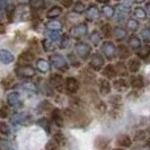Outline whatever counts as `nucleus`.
Instances as JSON below:
<instances>
[{
	"label": "nucleus",
	"instance_id": "15",
	"mask_svg": "<svg viewBox=\"0 0 150 150\" xmlns=\"http://www.w3.org/2000/svg\"><path fill=\"white\" fill-rule=\"evenodd\" d=\"M98 87H99V91L102 95H108L111 93V83H108L106 79H100L98 81Z\"/></svg>",
	"mask_w": 150,
	"mask_h": 150
},
{
	"label": "nucleus",
	"instance_id": "30",
	"mask_svg": "<svg viewBox=\"0 0 150 150\" xmlns=\"http://www.w3.org/2000/svg\"><path fill=\"white\" fill-rule=\"evenodd\" d=\"M134 16L139 19H147V11L143 7H135L134 8Z\"/></svg>",
	"mask_w": 150,
	"mask_h": 150
},
{
	"label": "nucleus",
	"instance_id": "34",
	"mask_svg": "<svg viewBox=\"0 0 150 150\" xmlns=\"http://www.w3.org/2000/svg\"><path fill=\"white\" fill-rule=\"evenodd\" d=\"M102 11H103V15L105 16L106 18H112V17H114V8L108 6V5L104 6L103 9H102Z\"/></svg>",
	"mask_w": 150,
	"mask_h": 150
},
{
	"label": "nucleus",
	"instance_id": "42",
	"mask_svg": "<svg viewBox=\"0 0 150 150\" xmlns=\"http://www.w3.org/2000/svg\"><path fill=\"white\" fill-rule=\"evenodd\" d=\"M28 45H30V51H32L33 53H36L38 51V42L36 38H32L30 41V43H28Z\"/></svg>",
	"mask_w": 150,
	"mask_h": 150
},
{
	"label": "nucleus",
	"instance_id": "2",
	"mask_svg": "<svg viewBox=\"0 0 150 150\" xmlns=\"http://www.w3.org/2000/svg\"><path fill=\"white\" fill-rule=\"evenodd\" d=\"M75 51L78 57H80L81 59H87L90 55L91 49L88 44H86L85 42H78L75 45Z\"/></svg>",
	"mask_w": 150,
	"mask_h": 150
},
{
	"label": "nucleus",
	"instance_id": "35",
	"mask_svg": "<svg viewBox=\"0 0 150 150\" xmlns=\"http://www.w3.org/2000/svg\"><path fill=\"white\" fill-rule=\"evenodd\" d=\"M17 87H18V88H23V89H25V90H28V91H35V90H36V86L33 83H30V81L21 83V85H18Z\"/></svg>",
	"mask_w": 150,
	"mask_h": 150
},
{
	"label": "nucleus",
	"instance_id": "1",
	"mask_svg": "<svg viewBox=\"0 0 150 150\" xmlns=\"http://www.w3.org/2000/svg\"><path fill=\"white\" fill-rule=\"evenodd\" d=\"M50 61L52 62L53 67L57 68L58 70H60V71H66L68 69V62L67 60L61 55L59 53H54L52 54L51 57H50Z\"/></svg>",
	"mask_w": 150,
	"mask_h": 150
},
{
	"label": "nucleus",
	"instance_id": "44",
	"mask_svg": "<svg viewBox=\"0 0 150 150\" xmlns=\"http://www.w3.org/2000/svg\"><path fill=\"white\" fill-rule=\"evenodd\" d=\"M107 142L108 140H106L105 138H98L96 140V147H98L99 149H105L107 147Z\"/></svg>",
	"mask_w": 150,
	"mask_h": 150
},
{
	"label": "nucleus",
	"instance_id": "54",
	"mask_svg": "<svg viewBox=\"0 0 150 150\" xmlns=\"http://www.w3.org/2000/svg\"><path fill=\"white\" fill-rule=\"evenodd\" d=\"M111 103L112 104H116V103H121V96H113L112 98H111Z\"/></svg>",
	"mask_w": 150,
	"mask_h": 150
},
{
	"label": "nucleus",
	"instance_id": "22",
	"mask_svg": "<svg viewBox=\"0 0 150 150\" xmlns=\"http://www.w3.org/2000/svg\"><path fill=\"white\" fill-rule=\"evenodd\" d=\"M62 14V8L59 7V6H53L47 13H46V16H47V18H57V17H59V16Z\"/></svg>",
	"mask_w": 150,
	"mask_h": 150
},
{
	"label": "nucleus",
	"instance_id": "29",
	"mask_svg": "<svg viewBox=\"0 0 150 150\" xmlns=\"http://www.w3.org/2000/svg\"><path fill=\"white\" fill-rule=\"evenodd\" d=\"M89 40H90V42H91L94 45H98L100 42H102V35H100V33H99V32L94 30V32L90 34Z\"/></svg>",
	"mask_w": 150,
	"mask_h": 150
},
{
	"label": "nucleus",
	"instance_id": "33",
	"mask_svg": "<svg viewBox=\"0 0 150 150\" xmlns=\"http://www.w3.org/2000/svg\"><path fill=\"white\" fill-rule=\"evenodd\" d=\"M13 83H14V78H13L11 76L5 77V78L1 80V86H2L5 89H8V88H10Z\"/></svg>",
	"mask_w": 150,
	"mask_h": 150
},
{
	"label": "nucleus",
	"instance_id": "7",
	"mask_svg": "<svg viewBox=\"0 0 150 150\" xmlns=\"http://www.w3.org/2000/svg\"><path fill=\"white\" fill-rule=\"evenodd\" d=\"M89 64L94 70L98 71V70H100L103 68V66H104V58L99 53H94L91 55V58H90Z\"/></svg>",
	"mask_w": 150,
	"mask_h": 150
},
{
	"label": "nucleus",
	"instance_id": "36",
	"mask_svg": "<svg viewBox=\"0 0 150 150\" xmlns=\"http://www.w3.org/2000/svg\"><path fill=\"white\" fill-rule=\"evenodd\" d=\"M131 5H132V2H130V1H123L117 6V8L121 13H128L131 9Z\"/></svg>",
	"mask_w": 150,
	"mask_h": 150
},
{
	"label": "nucleus",
	"instance_id": "10",
	"mask_svg": "<svg viewBox=\"0 0 150 150\" xmlns=\"http://www.w3.org/2000/svg\"><path fill=\"white\" fill-rule=\"evenodd\" d=\"M49 80H50V83L52 85L53 87H55L58 89H60V87L62 88V86H63V77L60 74H53V75H51L50 78H49Z\"/></svg>",
	"mask_w": 150,
	"mask_h": 150
},
{
	"label": "nucleus",
	"instance_id": "46",
	"mask_svg": "<svg viewBox=\"0 0 150 150\" xmlns=\"http://www.w3.org/2000/svg\"><path fill=\"white\" fill-rule=\"evenodd\" d=\"M141 36H142V40H144L147 43L149 42V40H150V30H149V27H144L142 30H141Z\"/></svg>",
	"mask_w": 150,
	"mask_h": 150
},
{
	"label": "nucleus",
	"instance_id": "23",
	"mask_svg": "<svg viewBox=\"0 0 150 150\" xmlns=\"http://www.w3.org/2000/svg\"><path fill=\"white\" fill-rule=\"evenodd\" d=\"M113 35H114V38H116V40H124V38H127V30H124V28H122V27H115L114 30H113Z\"/></svg>",
	"mask_w": 150,
	"mask_h": 150
},
{
	"label": "nucleus",
	"instance_id": "3",
	"mask_svg": "<svg viewBox=\"0 0 150 150\" xmlns=\"http://www.w3.org/2000/svg\"><path fill=\"white\" fill-rule=\"evenodd\" d=\"M15 71L17 76H19L22 78H32L35 75V70L32 66H21V64H18L15 68Z\"/></svg>",
	"mask_w": 150,
	"mask_h": 150
},
{
	"label": "nucleus",
	"instance_id": "27",
	"mask_svg": "<svg viewBox=\"0 0 150 150\" xmlns=\"http://www.w3.org/2000/svg\"><path fill=\"white\" fill-rule=\"evenodd\" d=\"M46 27L49 30H52V32H57L62 28V24L58 21H50V22L46 24Z\"/></svg>",
	"mask_w": 150,
	"mask_h": 150
},
{
	"label": "nucleus",
	"instance_id": "16",
	"mask_svg": "<svg viewBox=\"0 0 150 150\" xmlns=\"http://www.w3.org/2000/svg\"><path fill=\"white\" fill-rule=\"evenodd\" d=\"M98 16H99V9H98L97 6L95 4L89 5L88 8H87V17L93 21V19L98 18Z\"/></svg>",
	"mask_w": 150,
	"mask_h": 150
},
{
	"label": "nucleus",
	"instance_id": "52",
	"mask_svg": "<svg viewBox=\"0 0 150 150\" xmlns=\"http://www.w3.org/2000/svg\"><path fill=\"white\" fill-rule=\"evenodd\" d=\"M41 106L43 107L42 110L43 111H47V110H52V105H51V103L50 102H47V100H44L42 104H41Z\"/></svg>",
	"mask_w": 150,
	"mask_h": 150
},
{
	"label": "nucleus",
	"instance_id": "31",
	"mask_svg": "<svg viewBox=\"0 0 150 150\" xmlns=\"http://www.w3.org/2000/svg\"><path fill=\"white\" fill-rule=\"evenodd\" d=\"M38 124L41 127V128L44 129L47 133L51 132V123H50V121L47 120V119H44V117L40 119V120L38 121Z\"/></svg>",
	"mask_w": 150,
	"mask_h": 150
},
{
	"label": "nucleus",
	"instance_id": "6",
	"mask_svg": "<svg viewBox=\"0 0 150 150\" xmlns=\"http://www.w3.org/2000/svg\"><path fill=\"white\" fill-rule=\"evenodd\" d=\"M64 87L70 93V94H76L78 90H79V87H80V83L79 81L74 78V77H68L64 81Z\"/></svg>",
	"mask_w": 150,
	"mask_h": 150
},
{
	"label": "nucleus",
	"instance_id": "38",
	"mask_svg": "<svg viewBox=\"0 0 150 150\" xmlns=\"http://www.w3.org/2000/svg\"><path fill=\"white\" fill-rule=\"evenodd\" d=\"M127 27H128L130 30L135 32V30L139 28V23H138V21L133 19V18H130L128 22H127Z\"/></svg>",
	"mask_w": 150,
	"mask_h": 150
},
{
	"label": "nucleus",
	"instance_id": "9",
	"mask_svg": "<svg viewBox=\"0 0 150 150\" xmlns=\"http://www.w3.org/2000/svg\"><path fill=\"white\" fill-rule=\"evenodd\" d=\"M14 55H13V53L10 52V51H8L6 49H2V50H0V61H1V63H4V64H10L13 61H14Z\"/></svg>",
	"mask_w": 150,
	"mask_h": 150
},
{
	"label": "nucleus",
	"instance_id": "17",
	"mask_svg": "<svg viewBox=\"0 0 150 150\" xmlns=\"http://www.w3.org/2000/svg\"><path fill=\"white\" fill-rule=\"evenodd\" d=\"M103 76L106 77V78H110V79H113L115 78L117 74H116V70H115V67L113 64H107L104 69H103Z\"/></svg>",
	"mask_w": 150,
	"mask_h": 150
},
{
	"label": "nucleus",
	"instance_id": "50",
	"mask_svg": "<svg viewBox=\"0 0 150 150\" xmlns=\"http://www.w3.org/2000/svg\"><path fill=\"white\" fill-rule=\"evenodd\" d=\"M32 6L33 8L35 9V10H38V9H43V7L45 6L44 1H34L33 4H32Z\"/></svg>",
	"mask_w": 150,
	"mask_h": 150
},
{
	"label": "nucleus",
	"instance_id": "51",
	"mask_svg": "<svg viewBox=\"0 0 150 150\" xmlns=\"http://www.w3.org/2000/svg\"><path fill=\"white\" fill-rule=\"evenodd\" d=\"M148 54H149V49H148V46H146L144 49H142L140 52L138 53V55H139L140 58H142V59H146V58L148 57Z\"/></svg>",
	"mask_w": 150,
	"mask_h": 150
},
{
	"label": "nucleus",
	"instance_id": "20",
	"mask_svg": "<svg viewBox=\"0 0 150 150\" xmlns=\"http://www.w3.org/2000/svg\"><path fill=\"white\" fill-rule=\"evenodd\" d=\"M36 68H38V70L40 72L46 74V72L50 70V63L46 60H44V59H40V60H38V62H36Z\"/></svg>",
	"mask_w": 150,
	"mask_h": 150
},
{
	"label": "nucleus",
	"instance_id": "47",
	"mask_svg": "<svg viewBox=\"0 0 150 150\" xmlns=\"http://www.w3.org/2000/svg\"><path fill=\"white\" fill-rule=\"evenodd\" d=\"M144 138H146V132L143 130H138L135 132V135H134L135 141H142V140H144Z\"/></svg>",
	"mask_w": 150,
	"mask_h": 150
},
{
	"label": "nucleus",
	"instance_id": "41",
	"mask_svg": "<svg viewBox=\"0 0 150 150\" xmlns=\"http://www.w3.org/2000/svg\"><path fill=\"white\" fill-rule=\"evenodd\" d=\"M15 13H16V9L13 5L7 6V8H6V16H7V18L9 19V21H13Z\"/></svg>",
	"mask_w": 150,
	"mask_h": 150
},
{
	"label": "nucleus",
	"instance_id": "55",
	"mask_svg": "<svg viewBox=\"0 0 150 150\" xmlns=\"http://www.w3.org/2000/svg\"><path fill=\"white\" fill-rule=\"evenodd\" d=\"M72 1H61V6L66 8H70V6H72Z\"/></svg>",
	"mask_w": 150,
	"mask_h": 150
},
{
	"label": "nucleus",
	"instance_id": "21",
	"mask_svg": "<svg viewBox=\"0 0 150 150\" xmlns=\"http://www.w3.org/2000/svg\"><path fill=\"white\" fill-rule=\"evenodd\" d=\"M19 102H21V95H19L18 93H16V91L10 93V94L7 96V103L10 106L17 105Z\"/></svg>",
	"mask_w": 150,
	"mask_h": 150
},
{
	"label": "nucleus",
	"instance_id": "56",
	"mask_svg": "<svg viewBox=\"0 0 150 150\" xmlns=\"http://www.w3.org/2000/svg\"><path fill=\"white\" fill-rule=\"evenodd\" d=\"M1 33H5V28H4L2 26H0V34H1Z\"/></svg>",
	"mask_w": 150,
	"mask_h": 150
},
{
	"label": "nucleus",
	"instance_id": "48",
	"mask_svg": "<svg viewBox=\"0 0 150 150\" xmlns=\"http://www.w3.org/2000/svg\"><path fill=\"white\" fill-rule=\"evenodd\" d=\"M8 114H9V108H8V106L2 105L0 107V117H1V119H6L8 116Z\"/></svg>",
	"mask_w": 150,
	"mask_h": 150
},
{
	"label": "nucleus",
	"instance_id": "8",
	"mask_svg": "<svg viewBox=\"0 0 150 150\" xmlns=\"http://www.w3.org/2000/svg\"><path fill=\"white\" fill-rule=\"evenodd\" d=\"M102 52L105 54L107 59H113L115 57V45L110 41L104 42L102 45Z\"/></svg>",
	"mask_w": 150,
	"mask_h": 150
},
{
	"label": "nucleus",
	"instance_id": "49",
	"mask_svg": "<svg viewBox=\"0 0 150 150\" xmlns=\"http://www.w3.org/2000/svg\"><path fill=\"white\" fill-rule=\"evenodd\" d=\"M46 150H60V147L53 141H50V142L46 143V147H45Z\"/></svg>",
	"mask_w": 150,
	"mask_h": 150
},
{
	"label": "nucleus",
	"instance_id": "40",
	"mask_svg": "<svg viewBox=\"0 0 150 150\" xmlns=\"http://www.w3.org/2000/svg\"><path fill=\"white\" fill-rule=\"evenodd\" d=\"M45 35L47 36V40H50V41H58L59 38H60V35H59V33L58 32H52V30H47L46 33H45Z\"/></svg>",
	"mask_w": 150,
	"mask_h": 150
},
{
	"label": "nucleus",
	"instance_id": "13",
	"mask_svg": "<svg viewBox=\"0 0 150 150\" xmlns=\"http://www.w3.org/2000/svg\"><path fill=\"white\" fill-rule=\"evenodd\" d=\"M52 121L58 125V127H63V116H62V113L59 108H54L52 111Z\"/></svg>",
	"mask_w": 150,
	"mask_h": 150
},
{
	"label": "nucleus",
	"instance_id": "4",
	"mask_svg": "<svg viewBox=\"0 0 150 150\" xmlns=\"http://www.w3.org/2000/svg\"><path fill=\"white\" fill-rule=\"evenodd\" d=\"M35 60V53H33L30 50L23 51L18 58V64L21 66H30V63H32Z\"/></svg>",
	"mask_w": 150,
	"mask_h": 150
},
{
	"label": "nucleus",
	"instance_id": "32",
	"mask_svg": "<svg viewBox=\"0 0 150 150\" xmlns=\"http://www.w3.org/2000/svg\"><path fill=\"white\" fill-rule=\"evenodd\" d=\"M70 43H71L70 36H69L68 34H62V36H61V40H60V49H62V50L67 49L68 46L70 45Z\"/></svg>",
	"mask_w": 150,
	"mask_h": 150
},
{
	"label": "nucleus",
	"instance_id": "12",
	"mask_svg": "<svg viewBox=\"0 0 150 150\" xmlns=\"http://www.w3.org/2000/svg\"><path fill=\"white\" fill-rule=\"evenodd\" d=\"M140 67H141V62L138 58H131L128 62V69L130 72L132 74H135L140 70Z\"/></svg>",
	"mask_w": 150,
	"mask_h": 150
},
{
	"label": "nucleus",
	"instance_id": "14",
	"mask_svg": "<svg viewBox=\"0 0 150 150\" xmlns=\"http://www.w3.org/2000/svg\"><path fill=\"white\" fill-rule=\"evenodd\" d=\"M115 51H117V54L121 59H127L131 55V51L127 45L124 44H120L117 45V47H115Z\"/></svg>",
	"mask_w": 150,
	"mask_h": 150
},
{
	"label": "nucleus",
	"instance_id": "45",
	"mask_svg": "<svg viewBox=\"0 0 150 150\" xmlns=\"http://www.w3.org/2000/svg\"><path fill=\"white\" fill-rule=\"evenodd\" d=\"M9 132H10V129H9V127L7 125V123H5V122L1 121V122H0V133L7 135V134H9Z\"/></svg>",
	"mask_w": 150,
	"mask_h": 150
},
{
	"label": "nucleus",
	"instance_id": "39",
	"mask_svg": "<svg viewBox=\"0 0 150 150\" xmlns=\"http://www.w3.org/2000/svg\"><path fill=\"white\" fill-rule=\"evenodd\" d=\"M100 30H102V33L105 38H111L112 36V27H111L110 24H104L100 27Z\"/></svg>",
	"mask_w": 150,
	"mask_h": 150
},
{
	"label": "nucleus",
	"instance_id": "26",
	"mask_svg": "<svg viewBox=\"0 0 150 150\" xmlns=\"http://www.w3.org/2000/svg\"><path fill=\"white\" fill-rule=\"evenodd\" d=\"M26 116H27L26 113H17V114L14 115V117L11 119V123L13 124H22L27 119Z\"/></svg>",
	"mask_w": 150,
	"mask_h": 150
},
{
	"label": "nucleus",
	"instance_id": "57",
	"mask_svg": "<svg viewBox=\"0 0 150 150\" xmlns=\"http://www.w3.org/2000/svg\"><path fill=\"white\" fill-rule=\"evenodd\" d=\"M113 150H124V149H122V148H116V149H113Z\"/></svg>",
	"mask_w": 150,
	"mask_h": 150
},
{
	"label": "nucleus",
	"instance_id": "24",
	"mask_svg": "<svg viewBox=\"0 0 150 150\" xmlns=\"http://www.w3.org/2000/svg\"><path fill=\"white\" fill-rule=\"evenodd\" d=\"M129 45L131 46V49H133V50H139L140 47H141V41H140V38H138V36H135V35H132L131 38H129Z\"/></svg>",
	"mask_w": 150,
	"mask_h": 150
},
{
	"label": "nucleus",
	"instance_id": "43",
	"mask_svg": "<svg viewBox=\"0 0 150 150\" xmlns=\"http://www.w3.org/2000/svg\"><path fill=\"white\" fill-rule=\"evenodd\" d=\"M85 9H86V6L83 5V2H76L75 5H74V11L77 13V14H81L85 11Z\"/></svg>",
	"mask_w": 150,
	"mask_h": 150
},
{
	"label": "nucleus",
	"instance_id": "25",
	"mask_svg": "<svg viewBox=\"0 0 150 150\" xmlns=\"http://www.w3.org/2000/svg\"><path fill=\"white\" fill-rule=\"evenodd\" d=\"M53 142H55L59 147H60V146H63V144L66 143V137H64V134H63L61 131L55 132L54 135H53Z\"/></svg>",
	"mask_w": 150,
	"mask_h": 150
},
{
	"label": "nucleus",
	"instance_id": "37",
	"mask_svg": "<svg viewBox=\"0 0 150 150\" xmlns=\"http://www.w3.org/2000/svg\"><path fill=\"white\" fill-rule=\"evenodd\" d=\"M42 46H43V49H44L46 52H51L54 50V44H53L52 41H50V40H47V38H45L44 41H42Z\"/></svg>",
	"mask_w": 150,
	"mask_h": 150
},
{
	"label": "nucleus",
	"instance_id": "19",
	"mask_svg": "<svg viewBox=\"0 0 150 150\" xmlns=\"http://www.w3.org/2000/svg\"><path fill=\"white\" fill-rule=\"evenodd\" d=\"M117 144L121 147H124V148H129L132 144V140L128 134H122L117 139Z\"/></svg>",
	"mask_w": 150,
	"mask_h": 150
},
{
	"label": "nucleus",
	"instance_id": "53",
	"mask_svg": "<svg viewBox=\"0 0 150 150\" xmlns=\"http://www.w3.org/2000/svg\"><path fill=\"white\" fill-rule=\"evenodd\" d=\"M97 108H98V110H99V111H100L102 113H104V112H105L106 106H105V104H104L103 102H99V103H98V105H97Z\"/></svg>",
	"mask_w": 150,
	"mask_h": 150
},
{
	"label": "nucleus",
	"instance_id": "28",
	"mask_svg": "<svg viewBox=\"0 0 150 150\" xmlns=\"http://www.w3.org/2000/svg\"><path fill=\"white\" fill-rule=\"evenodd\" d=\"M115 70H116V74L122 76V77H125L128 75V68L123 62H119L116 64V67H115Z\"/></svg>",
	"mask_w": 150,
	"mask_h": 150
},
{
	"label": "nucleus",
	"instance_id": "11",
	"mask_svg": "<svg viewBox=\"0 0 150 150\" xmlns=\"http://www.w3.org/2000/svg\"><path fill=\"white\" fill-rule=\"evenodd\" d=\"M132 86V88L134 89H141L144 86V83H143V77L142 76H132L131 79H130V83Z\"/></svg>",
	"mask_w": 150,
	"mask_h": 150
},
{
	"label": "nucleus",
	"instance_id": "5",
	"mask_svg": "<svg viewBox=\"0 0 150 150\" xmlns=\"http://www.w3.org/2000/svg\"><path fill=\"white\" fill-rule=\"evenodd\" d=\"M87 34V25L85 23L77 24L70 30V35L75 38H80Z\"/></svg>",
	"mask_w": 150,
	"mask_h": 150
},
{
	"label": "nucleus",
	"instance_id": "18",
	"mask_svg": "<svg viewBox=\"0 0 150 150\" xmlns=\"http://www.w3.org/2000/svg\"><path fill=\"white\" fill-rule=\"evenodd\" d=\"M113 86H114V88L116 90H119V91H124V90H128L129 88V83L125 80V79H117V80H115L114 83H113Z\"/></svg>",
	"mask_w": 150,
	"mask_h": 150
}]
</instances>
